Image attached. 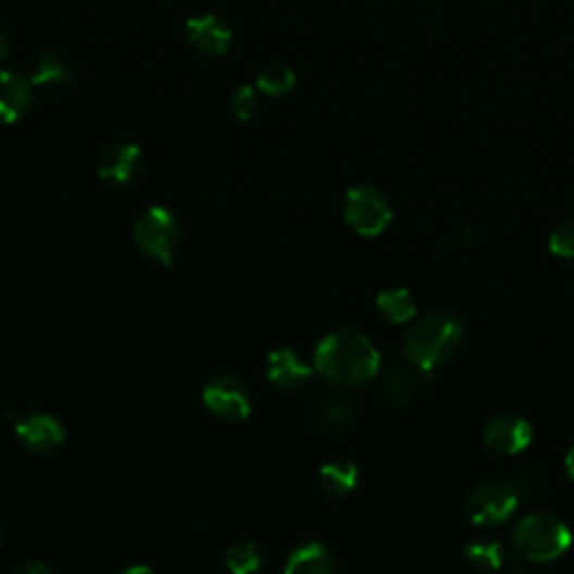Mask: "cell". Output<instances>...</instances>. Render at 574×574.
I'll use <instances>...</instances> for the list:
<instances>
[{"instance_id":"6da1fadb","label":"cell","mask_w":574,"mask_h":574,"mask_svg":"<svg viewBox=\"0 0 574 574\" xmlns=\"http://www.w3.org/2000/svg\"><path fill=\"white\" fill-rule=\"evenodd\" d=\"M314 371L333 386L354 388L377 375L379 352L364 335L341 328L319 341Z\"/></svg>"},{"instance_id":"7a4b0ae2","label":"cell","mask_w":574,"mask_h":574,"mask_svg":"<svg viewBox=\"0 0 574 574\" xmlns=\"http://www.w3.org/2000/svg\"><path fill=\"white\" fill-rule=\"evenodd\" d=\"M462 323L445 312H430L413 321L404 337V357L420 371H436L462 344Z\"/></svg>"},{"instance_id":"3957f363","label":"cell","mask_w":574,"mask_h":574,"mask_svg":"<svg viewBox=\"0 0 574 574\" xmlns=\"http://www.w3.org/2000/svg\"><path fill=\"white\" fill-rule=\"evenodd\" d=\"M512 546L525 561L550 563L570 550L572 534L559 516L536 512L525 516L516 525L512 534Z\"/></svg>"},{"instance_id":"277c9868","label":"cell","mask_w":574,"mask_h":574,"mask_svg":"<svg viewBox=\"0 0 574 574\" xmlns=\"http://www.w3.org/2000/svg\"><path fill=\"white\" fill-rule=\"evenodd\" d=\"M133 238L144 257L171 267L179 240H183V227L171 209L155 204L139 215L133 227Z\"/></svg>"},{"instance_id":"5b68a950","label":"cell","mask_w":574,"mask_h":574,"mask_svg":"<svg viewBox=\"0 0 574 574\" xmlns=\"http://www.w3.org/2000/svg\"><path fill=\"white\" fill-rule=\"evenodd\" d=\"M519 489L510 483H478L464 498V514L472 523L483 527H496L506 523L519 508Z\"/></svg>"},{"instance_id":"8992f818","label":"cell","mask_w":574,"mask_h":574,"mask_svg":"<svg viewBox=\"0 0 574 574\" xmlns=\"http://www.w3.org/2000/svg\"><path fill=\"white\" fill-rule=\"evenodd\" d=\"M344 221L359 236H379L392 221L388 198L375 187H352L344 200Z\"/></svg>"},{"instance_id":"52a82bcc","label":"cell","mask_w":574,"mask_h":574,"mask_svg":"<svg viewBox=\"0 0 574 574\" xmlns=\"http://www.w3.org/2000/svg\"><path fill=\"white\" fill-rule=\"evenodd\" d=\"M202 402L215 417L225 422H242L251 413V395L247 386L232 375L211 379L202 390Z\"/></svg>"},{"instance_id":"ba28073f","label":"cell","mask_w":574,"mask_h":574,"mask_svg":"<svg viewBox=\"0 0 574 574\" xmlns=\"http://www.w3.org/2000/svg\"><path fill=\"white\" fill-rule=\"evenodd\" d=\"M144 164V153L133 141H113L99 153L97 175L108 187H128Z\"/></svg>"},{"instance_id":"9c48e42d","label":"cell","mask_w":574,"mask_h":574,"mask_svg":"<svg viewBox=\"0 0 574 574\" xmlns=\"http://www.w3.org/2000/svg\"><path fill=\"white\" fill-rule=\"evenodd\" d=\"M14 434L21 447L34 456H50L65 442L61 422L50 413L23 415L14 426Z\"/></svg>"},{"instance_id":"30bf717a","label":"cell","mask_w":574,"mask_h":574,"mask_svg":"<svg viewBox=\"0 0 574 574\" xmlns=\"http://www.w3.org/2000/svg\"><path fill=\"white\" fill-rule=\"evenodd\" d=\"M534 430L527 420L519 415H498L487 422L483 430L485 447L496 456H516L529 447Z\"/></svg>"},{"instance_id":"8fae6325","label":"cell","mask_w":574,"mask_h":574,"mask_svg":"<svg viewBox=\"0 0 574 574\" xmlns=\"http://www.w3.org/2000/svg\"><path fill=\"white\" fill-rule=\"evenodd\" d=\"M187 41L200 54L223 57L232 48L234 34L223 18L213 14H200L187 21Z\"/></svg>"},{"instance_id":"7c38bea8","label":"cell","mask_w":574,"mask_h":574,"mask_svg":"<svg viewBox=\"0 0 574 574\" xmlns=\"http://www.w3.org/2000/svg\"><path fill=\"white\" fill-rule=\"evenodd\" d=\"M267 382L285 392H295L308 386L312 369L290 348H276L267 354L265 362Z\"/></svg>"},{"instance_id":"4fadbf2b","label":"cell","mask_w":574,"mask_h":574,"mask_svg":"<svg viewBox=\"0 0 574 574\" xmlns=\"http://www.w3.org/2000/svg\"><path fill=\"white\" fill-rule=\"evenodd\" d=\"M34 101L29 77L16 70H0V124H16L23 120Z\"/></svg>"},{"instance_id":"5bb4252c","label":"cell","mask_w":574,"mask_h":574,"mask_svg":"<svg viewBox=\"0 0 574 574\" xmlns=\"http://www.w3.org/2000/svg\"><path fill=\"white\" fill-rule=\"evenodd\" d=\"M359 483V470L357 464L348 458H337L321 466L319 472V485L333 498H344L354 491Z\"/></svg>"},{"instance_id":"9a60e30c","label":"cell","mask_w":574,"mask_h":574,"mask_svg":"<svg viewBox=\"0 0 574 574\" xmlns=\"http://www.w3.org/2000/svg\"><path fill=\"white\" fill-rule=\"evenodd\" d=\"M285 574H335V554L323 544L301 546L287 559Z\"/></svg>"},{"instance_id":"2e32d148","label":"cell","mask_w":574,"mask_h":574,"mask_svg":"<svg viewBox=\"0 0 574 574\" xmlns=\"http://www.w3.org/2000/svg\"><path fill=\"white\" fill-rule=\"evenodd\" d=\"M312 420L323 430H344L354 420V407L341 395H326L312 407Z\"/></svg>"},{"instance_id":"e0dca14e","label":"cell","mask_w":574,"mask_h":574,"mask_svg":"<svg viewBox=\"0 0 574 574\" xmlns=\"http://www.w3.org/2000/svg\"><path fill=\"white\" fill-rule=\"evenodd\" d=\"M72 79V67L65 59H61L54 52H48L43 57L36 59L32 72H29V82L34 88L41 90H59L65 88Z\"/></svg>"},{"instance_id":"ac0fdd59","label":"cell","mask_w":574,"mask_h":574,"mask_svg":"<svg viewBox=\"0 0 574 574\" xmlns=\"http://www.w3.org/2000/svg\"><path fill=\"white\" fill-rule=\"evenodd\" d=\"M379 314L395 323V326H400V323H409L415 319L417 314V308H415V301L411 297L409 290H404V287H392V290H386L377 297L375 301Z\"/></svg>"},{"instance_id":"d6986e66","label":"cell","mask_w":574,"mask_h":574,"mask_svg":"<svg viewBox=\"0 0 574 574\" xmlns=\"http://www.w3.org/2000/svg\"><path fill=\"white\" fill-rule=\"evenodd\" d=\"M384 398L395 407H407L417 398V377L407 369H392L382 382Z\"/></svg>"},{"instance_id":"ffe728a7","label":"cell","mask_w":574,"mask_h":574,"mask_svg":"<svg viewBox=\"0 0 574 574\" xmlns=\"http://www.w3.org/2000/svg\"><path fill=\"white\" fill-rule=\"evenodd\" d=\"M295 84H297V75L290 65L272 63L261 70V75L257 79V90L265 97H283L295 88Z\"/></svg>"},{"instance_id":"44dd1931","label":"cell","mask_w":574,"mask_h":574,"mask_svg":"<svg viewBox=\"0 0 574 574\" xmlns=\"http://www.w3.org/2000/svg\"><path fill=\"white\" fill-rule=\"evenodd\" d=\"M232 574H257L263 565V552L254 541H238L225 554Z\"/></svg>"},{"instance_id":"7402d4cb","label":"cell","mask_w":574,"mask_h":574,"mask_svg":"<svg viewBox=\"0 0 574 574\" xmlns=\"http://www.w3.org/2000/svg\"><path fill=\"white\" fill-rule=\"evenodd\" d=\"M464 559L481 572H494L506 561V552L496 541H474L464 548Z\"/></svg>"},{"instance_id":"603a6c76","label":"cell","mask_w":574,"mask_h":574,"mask_svg":"<svg viewBox=\"0 0 574 574\" xmlns=\"http://www.w3.org/2000/svg\"><path fill=\"white\" fill-rule=\"evenodd\" d=\"M259 113V90L257 86H240L232 95V115L238 122H251Z\"/></svg>"},{"instance_id":"cb8c5ba5","label":"cell","mask_w":574,"mask_h":574,"mask_svg":"<svg viewBox=\"0 0 574 574\" xmlns=\"http://www.w3.org/2000/svg\"><path fill=\"white\" fill-rule=\"evenodd\" d=\"M550 251L561 259H574V223H563L552 232Z\"/></svg>"},{"instance_id":"d4e9b609","label":"cell","mask_w":574,"mask_h":574,"mask_svg":"<svg viewBox=\"0 0 574 574\" xmlns=\"http://www.w3.org/2000/svg\"><path fill=\"white\" fill-rule=\"evenodd\" d=\"M10 574H52L46 563L39 561H23Z\"/></svg>"},{"instance_id":"484cf974","label":"cell","mask_w":574,"mask_h":574,"mask_svg":"<svg viewBox=\"0 0 574 574\" xmlns=\"http://www.w3.org/2000/svg\"><path fill=\"white\" fill-rule=\"evenodd\" d=\"M12 52V43L8 39V34L5 32H0V61H5Z\"/></svg>"},{"instance_id":"4316f807","label":"cell","mask_w":574,"mask_h":574,"mask_svg":"<svg viewBox=\"0 0 574 574\" xmlns=\"http://www.w3.org/2000/svg\"><path fill=\"white\" fill-rule=\"evenodd\" d=\"M120 574H155L149 565H130L126 570H122Z\"/></svg>"},{"instance_id":"83f0119b","label":"cell","mask_w":574,"mask_h":574,"mask_svg":"<svg viewBox=\"0 0 574 574\" xmlns=\"http://www.w3.org/2000/svg\"><path fill=\"white\" fill-rule=\"evenodd\" d=\"M565 472H567V476H570V481L574 483V447L567 451V456H565Z\"/></svg>"}]
</instances>
